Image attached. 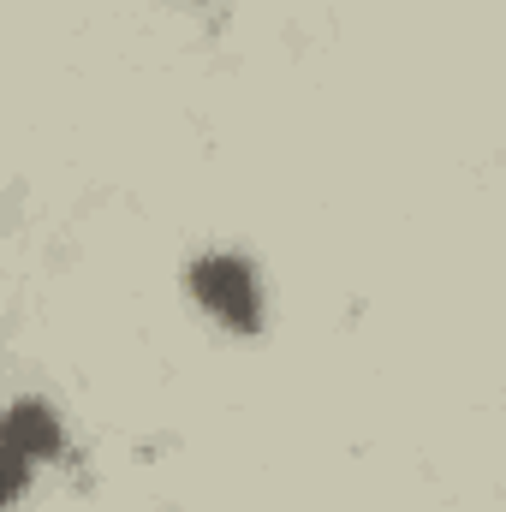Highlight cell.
<instances>
[{
  "label": "cell",
  "mask_w": 506,
  "mask_h": 512,
  "mask_svg": "<svg viewBox=\"0 0 506 512\" xmlns=\"http://www.w3.org/2000/svg\"><path fill=\"white\" fill-rule=\"evenodd\" d=\"M185 286H191V298H197L221 328H233V334H256V328H262V286H256V268L245 256H233V251L191 256Z\"/></svg>",
  "instance_id": "1"
},
{
  "label": "cell",
  "mask_w": 506,
  "mask_h": 512,
  "mask_svg": "<svg viewBox=\"0 0 506 512\" xmlns=\"http://www.w3.org/2000/svg\"><path fill=\"white\" fill-rule=\"evenodd\" d=\"M0 435H6V453L36 459V465L66 453V429H60V417H54L42 399H12V411H6V423H0Z\"/></svg>",
  "instance_id": "2"
},
{
  "label": "cell",
  "mask_w": 506,
  "mask_h": 512,
  "mask_svg": "<svg viewBox=\"0 0 506 512\" xmlns=\"http://www.w3.org/2000/svg\"><path fill=\"white\" fill-rule=\"evenodd\" d=\"M30 477H36V459L6 453V501H24V495H30Z\"/></svg>",
  "instance_id": "3"
}]
</instances>
